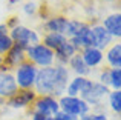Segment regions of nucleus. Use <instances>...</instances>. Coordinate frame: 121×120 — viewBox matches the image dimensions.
I'll return each instance as SVG.
<instances>
[{
  "label": "nucleus",
  "instance_id": "obj_16",
  "mask_svg": "<svg viewBox=\"0 0 121 120\" xmlns=\"http://www.w3.org/2000/svg\"><path fill=\"white\" fill-rule=\"evenodd\" d=\"M89 83H91V78H87V77H80V75H75L74 78H71V80H69L65 96L80 97V94L89 86Z\"/></svg>",
  "mask_w": 121,
  "mask_h": 120
},
{
  "label": "nucleus",
  "instance_id": "obj_35",
  "mask_svg": "<svg viewBox=\"0 0 121 120\" xmlns=\"http://www.w3.org/2000/svg\"><path fill=\"white\" fill-rule=\"evenodd\" d=\"M74 120H81V119H74Z\"/></svg>",
  "mask_w": 121,
  "mask_h": 120
},
{
  "label": "nucleus",
  "instance_id": "obj_17",
  "mask_svg": "<svg viewBox=\"0 0 121 120\" xmlns=\"http://www.w3.org/2000/svg\"><path fill=\"white\" fill-rule=\"evenodd\" d=\"M101 25L113 39H120L121 37V14L120 12H113V14L107 15Z\"/></svg>",
  "mask_w": 121,
  "mask_h": 120
},
{
  "label": "nucleus",
  "instance_id": "obj_25",
  "mask_svg": "<svg viewBox=\"0 0 121 120\" xmlns=\"http://www.w3.org/2000/svg\"><path fill=\"white\" fill-rule=\"evenodd\" d=\"M81 120H109V117H107L104 112H87L86 115H83Z\"/></svg>",
  "mask_w": 121,
  "mask_h": 120
},
{
  "label": "nucleus",
  "instance_id": "obj_5",
  "mask_svg": "<svg viewBox=\"0 0 121 120\" xmlns=\"http://www.w3.org/2000/svg\"><path fill=\"white\" fill-rule=\"evenodd\" d=\"M60 111L65 114L71 115L74 119H81L83 115H86L87 112H91L89 105L81 100L80 97H71V96H61L58 99Z\"/></svg>",
  "mask_w": 121,
  "mask_h": 120
},
{
  "label": "nucleus",
  "instance_id": "obj_9",
  "mask_svg": "<svg viewBox=\"0 0 121 120\" xmlns=\"http://www.w3.org/2000/svg\"><path fill=\"white\" fill-rule=\"evenodd\" d=\"M23 62H26V51L17 45H12V48L3 55V66L0 72H9V69L17 68Z\"/></svg>",
  "mask_w": 121,
  "mask_h": 120
},
{
  "label": "nucleus",
  "instance_id": "obj_8",
  "mask_svg": "<svg viewBox=\"0 0 121 120\" xmlns=\"http://www.w3.org/2000/svg\"><path fill=\"white\" fill-rule=\"evenodd\" d=\"M37 99V94L34 89H18L11 99L6 100V106L12 109H25L29 108Z\"/></svg>",
  "mask_w": 121,
  "mask_h": 120
},
{
  "label": "nucleus",
  "instance_id": "obj_26",
  "mask_svg": "<svg viewBox=\"0 0 121 120\" xmlns=\"http://www.w3.org/2000/svg\"><path fill=\"white\" fill-rule=\"evenodd\" d=\"M37 8H39V6H37L35 2H26L23 5V12L26 15H34L37 12Z\"/></svg>",
  "mask_w": 121,
  "mask_h": 120
},
{
  "label": "nucleus",
  "instance_id": "obj_19",
  "mask_svg": "<svg viewBox=\"0 0 121 120\" xmlns=\"http://www.w3.org/2000/svg\"><path fill=\"white\" fill-rule=\"evenodd\" d=\"M106 60L110 68H121V43H113L107 48Z\"/></svg>",
  "mask_w": 121,
  "mask_h": 120
},
{
  "label": "nucleus",
  "instance_id": "obj_15",
  "mask_svg": "<svg viewBox=\"0 0 121 120\" xmlns=\"http://www.w3.org/2000/svg\"><path fill=\"white\" fill-rule=\"evenodd\" d=\"M77 52L78 51L74 48V45H72V43L69 42V39H68L66 42H63L61 45L54 51L57 65H65L66 66V65H68V62L71 60V57H72V55H75Z\"/></svg>",
  "mask_w": 121,
  "mask_h": 120
},
{
  "label": "nucleus",
  "instance_id": "obj_14",
  "mask_svg": "<svg viewBox=\"0 0 121 120\" xmlns=\"http://www.w3.org/2000/svg\"><path fill=\"white\" fill-rule=\"evenodd\" d=\"M80 54H81L83 60H84V63L87 65V68H91V69L100 66L104 60V51H100L98 48H94V46L81 49Z\"/></svg>",
  "mask_w": 121,
  "mask_h": 120
},
{
  "label": "nucleus",
  "instance_id": "obj_18",
  "mask_svg": "<svg viewBox=\"0 0 121 120\" xmlns=\"http://www.w3.org/2000/svg\"><path fill=\"white\" fill-rule=\"evenodd\" d=\"M66 66H69L68 68L69 71H72L75 75H80V77H87V75L91 74V71H92L91 68H87V65L84 63V60H83L80 52H77L75 55H72Z\"/></svg>",
  "mask_w": 121,
  "mask_h": 120
},
{
  "label": "nucleus",
  "instance_id": "obj_22",
  "mask_svg": "<svg viewBox=\"0 0 121 120\" xmlns=\"http://www.w3.org/2000/svg\"><path fill=\"white\" fill-rule=\"evenodd\" d=\"M121 89V68H109V89Z\"/></svg>",
  "mask_w": 121,
  "mask_h": 120
},
{
  "label": "nucleus",
  "instance_id": "obj_7",
  "mask_svg": "<svg viewBox=\"0 0 121 120\" xmlns=\"http://www.w3.org/2000/svg\"><path fill=\"white\" fill-rule=\"evenodd\" d=\"M31 108H32V111L41 112L44 115H51V117H54L55 114L60 112L58 99H55L52 96H37V99L34 100Z\"/></svg>",
  "mask_w": 121,
  "mask_h": 120
},
{
  "label": "nucleus",
  "instance_id": "obj_11",
  "mask_svg": "<svg viewBox=\"0 0 121 120\" xmlns=\"http://www.w3.org/2000/svg\"><path fill=\"white\" fill-rule=\"evenodd\" d=\"M68 26H69V18H66L65 15H54L43 23L44 34L54 32V34H61L65 37L68 32Z\"/></svg>",
  "mask_w": 121,
  "mask_h": 120
},
{
  "label": "nucleus",
  "instance_id": "obj_20",
  "mask_svg": "<svg viewBox=\"0 0 121 120\" xmlns=\"http://www.w3.org/2000/svg\"><path fill=\"white\" fill-rule=\"evenodd\" d=\"M91 28V25L87 22L83 20H69V26H68V32H66V39H72V37H80L83 32Z\"/></svg>",
  "mask_w": 121,
  "mask_h": 120
},
{
  "label": "nucleus",
  "instance_id": "obj_24",
  "mask_svg": "<svg viewBox=\"0 0 121 120\" xmlns=\"http://www.w3.org/2000/svg\"><path fill=\"white\" fill-rule=\"evenodd\" d=\"M12 40L9 34H0V55H5L9 49L12 48Z\"/></svg>",
  "mask_w": 121,
  "mask_h": 120
},
{
  "label": "nucleus",
  "instance_id": "obj_27",
  "mask_svg": "<svg viewBox=\"0 0 121 120\" xmlns=\"http://www.w3.org/2000/svg\"><path fill=\"white\" fill-rule=\"evenodd\" d=\"M98 82L103 85H106L107 88H109V68H104L103 71L100 72V78H98Z\"/></svg>",
  "mask_w": 121,
  "mask_h": 120
},
{
  "label": "nucleus",
  "instance_id": "obj_1",
  "mask_svg": "<svg viewBox=\"0 0 121 120\" xmlns=\"http://www.w3.org/2000/svg\"><path fill=\"white\" fill-rule=\"evenodd\" d=\"M55 88V66L39 68L34 82V91L37 96H52Z\"/></svg>",
  "mask_w": 121,
  "mask_h": 120
},
{
  "label": "nucleus",
  "instance_id": "obj_2",
  "mask_svg": "<svg viewBox=\"0 0 121 120\" xmlns=\"http://www.w3.org/2000/svg\"><path fill=\"white\" fill-rule=\"evenodd\" d=\"M26 60L34 63L37 68H48V66H54L55 54L52 49H49L40 42L26 49Z\"/></svg>",
  "mask_w": 121,
  "mask_h": 120
},
{
  "label": "nucleus",
  "instance_id": "obj_3",
  "mask_svg": "<svg viewBox=\"0 0 121 120\" xmlns=\"http://www.w3.org/2000/svg\"><path fill=\"white\" fill-rule=\"evenodd\" d=\"M9 37H11L14 45L20 46L25 51H26L28 48H31V46H34V45H37V43L41 42L40 36L35 31L28 28V26H23V25H18V26L9 29Z\"/></svg>",
  "mask_w": 121,
  "mask_h": 120
},
{
  "label": "nucleus",
  "instance_id": "obj_23",
  "mask_svg": "<svg viewBox=\"0 0 121 120\" xmlns=\"http://www.w3.org/2000/svg\"><path fill=\"white\" fill-rule=\"evenodd\" d=\"M107 99H109V106L110 109H112L115 114H121V89L120 91H110L109 96H107Z\"/></svg>",
  "mask_w": 121,
  "mask_h": 120
},
{
  "label": "nucleus",
  "instance_id": "obj_29",
  "mask_svg": "<svg viewBox=\"0 0 121 120\" xmlns=\"http://www.w3.org/2000/svg\"><path fill=\"white\" fill-rule=\"evenodd\" d=\"M20 25V18L18 17H11L8 22H6V26H8V29H12V28L18 26Z\"/></svg>",
  "mask_w": 121,
  "mask_h": 120
},
{
  "label": "nucleus",
  "instance_id": "obj_13",
  "mask_svg": "<svg viewBox=\"0 0 121 120\" xmlns=\"http://www.w3.org/2000/svg\"><path fill=\"white\" fill-rule=\"evenodd\" d=\"M92 34H94V42H95V48H98L100 51H104L110 46L113 37L107 32L106 29L103 28V25L98 23V25H92L91 26Z\"/></svg>",
  "mask_w": 121,
  "mask_h": 120
},
{
  "label": "nucleus",
  "instance_id": "obj_28",
  "mask_svg": "<svg viewBox=\"0 0 121 120\" xmlns=\"http://www.w3.org/2000/svg\"><path fill=\"white\" fill-rule=\"evenodd\" d=\"M31 120H52V117L51 115H44L37 111H31Z\"/></svg>",
  "mask_w": 121,
  "mask_h": 120
},
{
  "label": "nucleus",
  "instance_id": "obj_32",
  "mask_svg": "<svg viewBox=\"0 0 121 120\" xmlns=\"http://www.w3.org/2000/svg\"><path fill=\"white\" fill-rule=\"evenodd\" d=\"M5 102H6V100H3V99H2V97H0V108H2V106H3V105H5Z\"/></svg>",
  "mask_w": 121,
  "mask_h": 120
},
{
  "label": "nucleus",
  "instance_id": "obj_21",
  "mask_svg": "<svg viewBox=\"0 0 121 120\" xmlns=\"http://www.w3.org/2000/svg\"><path fill=\"white\" fill-rule=\"evenodd\" d=\"M66 37L65 36H61V34H54V32H48V34H44V37H43V45L44 46H48L49 49H52V51H55L57 48H58L60 45H61L63 42H66Z\"/></svg>",
  "mask_w": 121,
  "mask_h": 120
},
{
  "label": "nucleus",
  "instance_id": "obj_33",
  "mask_svg": "<svg viewBox=\"0 0 121 120\" xmlns=\"http://www.w3.org/2000/svg\"><path fill=\"white\" fill-rule=\"evenodd\" d=\"M2 66H3V55H0V69H2Z\"/></svg>",
  "mask_w": 121,
  "mask_h": 120
},
{
  "label": "nucleus",
  "instance_id": "obj_30",
  "mask_svg": "<svg viewBox=\"0 0 121 120\" xmlns=\"http://www.w3.org/2000/svg\"><path fill=\"white\" fill-rule=\"evenodd\" d=\"M0 34H9V29L6 23H0Z\"/></svg>",
  "mask_w": 121,
  "mask_h": 120
},
{
  "label": "nucleus",
  "instance_id": "obj_34",
  "mask_svg": "<svg viewBox=\"0 0 121 120\" xmlns=\"http://www.w3.org/2000/svg\"><path fill=\"white\" fill-rule=\"evenodd\" d=\"M104 2H113V0H104Z\"/></svg>",
  "mask_w": 121,
  "mask_h": 120
},
{
  "label": "nucleus",
  "instance_id": "obj_12",
  "mask_svg": "<svg viewBox=\"0 0 121 120\" xmlns=\"http://www.w3.org/2000/svg\"><path fill=\"white\" fill-rule=\"evenodd\" d=\"M18 91V86L15 83L14 74L11 72H0V97L3 100H8Z\"/></svg>",
  "mask_w": 121,
  "mask_h": 120
},
{
  "label": "nucleus",
  "instance_id": "obj_10",
  "mask_svg": "<svg viewBox=\"0 0 121 120\" xmlns=\"http://www.w3.org/2000/svg\"><path fill=\"white\" fill-rule=\"evenodd\" d=\"M69 80H71V71L68 69V66L55 65V88H54L52 97L60 99L61 96H65Z\"/></svg>",
  "mask_w": 121,
  "mask_h": 120
},
{
  "label": "nucleus",
  "instance_id": "obj_31",
  "mask_svg": "<svg viewBox=\"0 0 121 120\" xmlns=\"http://www.w3.org/2000/svg\"><path fill=\"white\" fill-rule=\"evenodd\" d=\"M20 2H23V0H8L9 5H17V3H20Z\"/></svg>",
  "mask_w": 121,
  "mask_h": 120
},
{
  "label": "nucleus",
  "instance_id": "obj_6",
  "mask_svg": "<svg viewBox=\"0 0 121 120\" xmlns=\"http://www.w3.org/2000/svg\"><path fill=\"white\" fill-rule=\"evenodd\" d=\"M37 71H39V68L34 63L28 62V60L23 62L22 65H18L14 72V78H15L18 89H34Z\"/></svg>",
  "mask_w": 121,
  "mask_h": 120
},
{
  "label": "nucleus",
  "instance_id": "obj_4",
  "mask_svg": "<svg viewBox=\"0 0 121 120\" xmlns=\"http://www.w3.org/2000/svg\"><path fill=\"white\" fill-rule=\"evenodd\" d=\"M109 92H110V89L106 86V85L100 83V82L91 80L89 86L80 94V99L84 100V102L89 105V108L92 109V108H97V106L103 105L104 99L109 96Z\"/></svg>",
  "mask_w": 121,
  "mask_h": 120
}]
</instances>
